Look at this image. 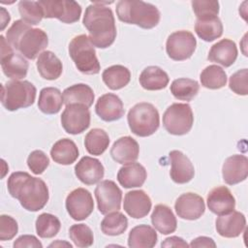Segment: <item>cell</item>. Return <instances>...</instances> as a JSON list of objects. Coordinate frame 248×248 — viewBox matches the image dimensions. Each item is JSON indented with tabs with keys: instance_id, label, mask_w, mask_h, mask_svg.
Returning <instances> with one entry per match:
<instances>
[{
	"instance_id": "1",
	"label": "cell",
	"mask_w": 248,
	"mask_h": 248,
	"mask_svg": "<svg viewBox=\"0 0 248 248\" xmlns=\"http://www.w3.org/2000/svg\"><path fill=\"white\" fill-rule=\"evenodd\" d=\"M7 188L10 195L28 211L41 210L49 198L46 182L25 171L13 172L8 178Z\"/></svg>"
},
{
	"instance_id": "2",
	"label": "cell",
	"mask_w": 248,
	"mask_h": 248,
	"mask_svg": "<svg viewBox=\"0 0 248 248\" xmlns=\"http://www.w3.org/2000/svg\"><path fill=\"white\" fill-rule=\"evenodd\" d=\"M82 23L88 30V38L94 46L107 48L113 44L116 26L110 8L101 2H93L86 8Z\"/></svg>"
},
{
	"instance_id": "3",
	"label": "cell",
	"mask_w": 248,
	"mask_h": 248,
	"mask_svg": "<svg viewBox=\"0 0 248 248\" xmlns=\"http://www.w3.org/2000/svg\"><path fill=\"white\" fill-rule=\"evenodd\" d=\"M9 44L21 55L28 59H35L48 44L46 33L40 28H32L22 19L16 20L6 32Z\"/></svg>"
},
{
	"instance_id": "4",
	"label": "cell",
	"mask_w": 248,
	"mask_h": 248,
	"mask_svg": "<svg viewBox=\"0 0 248 248\" xmlns=\"http://www.w3.org/2000/svg\"><path fill=\"white\" fill-rule=\"evenodd\" d=\"M119 20L136 24L143 29H151L160 21V12L153 4L137 0H120L116 4Z\"/></svg>"
},
{
	"instance_id": "5",
	"label": "cell",
	"mask_w": 248,
	"mask_h": 248,
	"mask_svg": "<svg viewBox=\"0 0 248 248\" xmlns=\"http://www.w3.org/2000/svg\"><path fill=\"white\" fill-rule=\"evenodd\" d=\"M36 87L28 80H12L2 84L1 103L10 111L28 108L36 99Z\"/></svg>"
},
{
	"instance_id": "6",
	"label": "cell",
	"mask_w": 248,
	"mask_h": 248,
	"mask_svg": "<svg viewBox=\"0 0 248 248\" xmlns=\"http://www.w3.org/2000/svg\"><path fill=\"white\" fill-rule=\"evenodd\" d=\"M127 120L132 133L143 138L153 135L160 126L157 108L146 102L139 103L130 108Z\"/></svg>"
},
{
	"instance_id": "7",
	"label": "cell",
	"mask_w": 248,
	"mask_h": 248,
	"mask_svg": "<svg viewBox=\"0 0 248 248\" xmlns=\"http://www.w3.org/2000/svg\"><path fill=\"white\" fill-rule=\"evenodd\" d=\"M69 54L77 69L85 75H96L100 72V63L94 46L85 34L76 36L69 44Z\"/></svg>"
},
{
	"instance_id": "8",
	"label": "cell",
	"mask_w": 248,
	"mask_h": 248,
	"mask_svg": "<svg viewBox=\"0 0 248 248\" xmlns=\"http://www.w3.org/2000/svg\"><path fill=\"white\" fill-rule=\"evenodd\" d=\"M194 123V114L190 105L174 103L163 114V126L171 135L182 136L190 132Z\"/></svg>"
},
{
	"instance_id": "9",
	"label": "cell",
	"mask_w": 248,
	"mask_h": 248,
	"mask_svg": "<svg viewBox=\"0 0 248 248\" xmlns=\"http://www.w3.org/2000/svg\"><path fill=\"white\" fill-rule=\"evenodd\" d=\"M1 55L0 62L4 75L14 80H19L26 77L28 72V62L23 55L14 51V47L9 44L3 35L0 36Z\"/></svg>"
},
{
	"instance_id": "10",
	"label": "cell",
	"mask_w": 248,
	"mask_h": 248,
	"mask_svg": "<svg viewBox=\"0 0 248 248\" xmlns=\"http://www.w3.org/2000/svg\"><path fill=\"white\" fill-rule=\"evenodd\" d=\"M44 17L57 18L64 23L77 22L81 15L80 5L72 0H41L39 1Z\"/></svg>"
},
{
	"instance_id": "11",
	"label": "cell",
	"mask_w": 248,
	"mask_h": 248,
	"mask_svg": "<svg viewBox=\"0 0 248 248\" xmlns=\"http://www.w3.org/2000/svg\"><path fill=\"white\" fill-rule=\"evenodd\" d=\"M197 46V40L187 30H179L171 33L166 43V51L170 58L175 61H183L190 58Z\"/></svg>"
},
{
	"instance_id": "12",
	"label": "cell",
	"mask_w": 248,
	"mask_h": 248,
	"mask_svg": "<svg viewBox=\"0 0 248 248\" xmlns=\"http://www.w3.org/2000/svg\"><path fill=\"white\" fill-rule=\"evenodd\" d=\"M98 209L102 214L119 210L121 207L122 191L112 180H103L95 188Z\"/></svg>"
},
{
	"instance_id": "13",
	"label": "cell",
	"mask_w": 248,
	"mask_h": 248,
	"mask_svg": "<svg viewBox=\"0 0 248 248\" xmlns=\"http://www.w3.org/2000/svg\"><path fill=\"white\" fill-rule=\"evenodd\" d=\"M63 129L71 135H78L84 132L90 126V111L82 104H71L61 115Z\"/></svg>"
},
{
	"instance_id": "14",
	"label": "cell",
	"mask_w": 248,
	"mask_h": 248,
	"mask_svg": "<svg viewBox=\"0 0 248 248\" xmlns=\"http://www.w3.org/2000/svg\"><path fill=\"white\" fill-rule=\"evenodd\" d=\"M66 209L76 221L86 219L94 209V202L90 192L84 188L73 190L66 198Z\"/></svg>"
},
{
	"instance_id": "15",
	"label": "cell",
	"mask_w": 248,
	"mask_h": 248,
	"mask_svg": "<svg viewBox=\"0 0 248 248\" xmlns=\"http://www.w3.org/2000/svg\"><path fill=\"white\" fill-rule=\"evenodd\" d=\"M174 209L178 217L185 220H197L205 211L203 199L196 193H185L177 198Z\"/></svg>"
},
{
	"instance_id": "16",
	"label": "cell",
	"mask_w": 248,
	"mask_h": 248,
	"mask_svg": "<svg viewBox=\"0 0 248 248\" xmlns=\"http://www.w3.org/2000/svg\"><path fill=\"white\" fill-rule=\"evenodd\" d=\"M224 181L234 185L244 181L248 175V159L244 155L234 154L228 157L222 167Z\"/></svg>"
},
{
	"instance_id": "17",
	"label": "cell",
	"mask_w": 248,
	"mask_h": 248,
	"mask_svg": "<svg viewBox=\"0 0 248 248\" xmlns=\"http://www.w3.org/2000/svg\"><path fill=\"white\" fill-rule=\"evenodd\" d=\"M170 160V175L177 184H185L191 181L195 175V169L190 159L179 150H172L169 154Z\"/></svg>"
},
{
	"instance_id": "18",
	"label": "cell",
	"mask_w": 248,
	"mask_h": 248,
	"mask_svg": "<svg viewBox=\"0 0 248 248\" xmlns=\"http://www.w3.org/2000/svg\"><path fill=\"white\" fill-rule=\"evenodd\" d=\"M206 202L209 210L218 216L228 214L235 207V199L230 189L225 186L213 188L207 195Z\"/></svg>"
},
{
	"instance_id": "19",
	"label": "cell",
	"mask_w": 248,
	"mask_h": 248,
	"mask_svg": "<svg viewBox=\"0 0 248 248\" xmlns=\"http://www.w3.org/2000/svg\"><path fill=\"white\" fill-rule=\"evenodd\" d=\"M95 111L102 120L107 122L120 119L125 112L121 99L113 93H107L99 97L95 105Z\"/></svg>"
},
{
	"instance_id": "20",
	"label": "cell",
	"mask_w": 248,
	"mask_h": 248,
	"mask_svg": "<svg viewBox=\"0 0 248 248\" xmlns=\"http://www.w3.org/2000/svg\"><path fill=\"white\" fill-rule=\"evenodd\" d=\"M76 176L86 185H93L101 181L105 169L101 161L89 156L82 157L75 167Z\"/></svg>"
},
{
	"instance_id": "21",
	"label": "cell",
	"mask_w": 248,
	"mask_h": 248,
	"mask_svg": "<svg viewBox=\"0 0 248 248\" xmlns=\"http://www.w3.org/2000/svg\"><path fill=\"white\" fill-rule=\"evenodd\" d=\"M151 200L142 190H133L126 193L123 208L125 212L135 219L145 217L151 209Z\"/></svg>"
},
{
	"instance_id": "22",
	"label": "cell",
	"mask_w": 248,
	"mask_h": 248,
	"mask_svg": "<svg viewBox=\"0 0 248 248\" xmlns=\"http://www.w3.org/2000/svg\"><path fill=\"white\" fill-rule=\"evenodd\" d=\"M217 232L227 238L239 236L246 228V219L244 214L239 211H232L228 214L221 215L216 219Z\"/></svg>"
},
{
	"instance_id": "23",
	"label": "cell",
	"mask_w": 248,
	"mask_h": 248,
	"mask_svg": "<svg viewBox=\"0 0 248 248\" xmlns=\"http://www.w3.org/2000/svg\"><path fill=\"white\" fill-rule=\"evenodd\" d=\"M139 153V143L129 136L118 139L110 148L111 158L119 164H128L137 161Z\"/></svg>"
},
{
	"instance_id": "24",
	"label": "cell",
	"mask_w": 248,
	"mask_h": 248,
	"mask_svg": "<svg viewBox=\"0 0 248 248\" xmlns=\"http://www.w3.org/2000/svg\"><path fill=\"white\" fill-rule=\"evenodd\" d=\"M237 58V47L233 41L230 39H222L214 44L207 55V59L211 62L222 65L223 67L232 66Z\"/></svg>"
},
{
	"instance_id": "25",
	"label": "cell",
	"mask_w": 248,
	"mask_h": 248,
	"mask_svg": "<svg viewBox=\"0 0 248 248\" xmlns=\"http://www.w3.org/2000/svg\"><path fill=\"white\" fill-rule=\"evenodd\" d=\"M147 177L145 168L140 163H128L117 172V180L124 188H137L143 185Z\"/></svg>"
},
{
	"instance_id": "26",
	"label": "cell",
	"mask_w": 248,
	"mask_h": 248,
	"mask_svg": "<svg viewBox=\"0 0 248 248\" xmlns=\"http://www.w3.org/2000/svg\"><path fill=\"white\" fill-rule=\"evenodd\" d=\"M151 223L155 230L162 234L174 232L177 227L176 218L171 209L166 204H157L151 214Z\"/></svg>"
},
{
	"instance_id": "27",
	"label": "cell",
	"mask_w": 248,
	"mask_h": 248,
	"mask_svg": "<svg viewBox=\"0 0 248 248\" xmlns=\"http://www.w3.org/2000/svg\"><path fill=\"white\" fill-rule=\"evenodd\" d=\"M36 66L41 77L47 80L57 79L63 72L62 62L50 50L43 51L39 55Z\"/></svg>"
},
{
	"instance_id": "28",
	"label": "cell",
	"mask_w": 248,
	"mask_h": 248,
	"mask_svg": "<svg viewBox=\"0 0 248 248\" xmlns=\"http://www.w3.org/2000/svg\"><path fill=\"white\" fill-rule=\"evenodd\" d=\"M78 148L76 143L67 138L57 140L50 149L52 160L60 165H71L78 157Z\"/></svg>"
},
{
	"instance_id": "29",
	"label": "cell",
	"mask_w": 248,
	"mask_h": 248,
	"mask_svg": "<svg viewBox=\"0 0 248 248\" xmlns=\"http://www.w3.org/2000/svg\"><path fill=\"white\" fill-rule=\"evenodd\" d=\"M139 80L145 90L155 91L166 88L170 78L168 74L160 67L148 66L141 72Z\"/></svg>"
},
{
	"instance_id": "30",
	"label": "cell",
	"mask_w": 248,
	"mask_h": 248,
	"mask_svg": "<svg viewBox=\"0 0 248 248\" xmlns=\"http://www.w3.org/2000/svg\"><path fill=\"white\" fill-rule=\"evenodd\" d=\"M157 232L148 225L133 228L128 236V246L132 248H152L157 243Z\"/></svg>"
},
{
	"instance_id": "31",
	"label": "cell",
	"mask_w": 248,
	"mask_h": 248,
	"mask_svg": "<svg viewBox=\"0 0 248 248\" xmlns=\"http://www.w3.org/2000/svg\"><path fill=\"white\" fill-rule=\"evenodd\" d=\"M94 92L92 88L84 83L74 84L63 91V101L66 106L71 104H82L87 108L94 102Z\"/></svg>"
},
{
	"instance_id": "32",
	"label": "cell",
	"mask_w": 248,
	"mask_h": 248,
	"mask_svg": "<svg viewBox=\"0 0 248 248\" xmlns=\"http://www.w3.org/2000/svg\"><path fill=\"white\" fill-rule=\"evenodd\" d=\"M63 104V95L58 88L46 87L41 90L38 108L42 112L46 114H55L60 111Z\"/></svg>"
},
{
	"instance_id": "33",
	"label": "cell",
	"mask_w": 248,
	"mask_h": 248,
	"mask_svg": "<svg viewBox=\"0 0 248 248\" xmlns=\"http://www.w3.org/2000/svg\"><path fill=\"white\" fill-rule=\"evenodd\" d=\"M195 31L199 38L205 42H212L223 34V24L218 16L197 18Z\"/></svg>"
},
{
	"instance_id": "34",
	"label": "cell",
	"mask_w": 248,
	"mask_h": 248,
	"mask_svg": "<svg viewBox=\"0 0 248 248\" xmlns=\"http://www.w3.org/2000/svg\"><path fill=\"white\" fill-rule=\"evenodd\" d=\"M102 78L109 89L118 90L130 82L131 73L128 68L122 65H113L104 70Z\"/></svg>"
},
{
	"instance_id": "35",
	"label": "cell",
	"mask_w": 248,
	"mask_h": 248,
	"mask_svg": "<svg viewBox=\"0 0 248 248\" xmlns=\"http://www.w3.org/2000/svg\"><path fill=\"white\" fill-rule=\"evenodd\" d=\"M109 144V137L107 132L100 128L90 130L84 138V146L91 155L103 154Z\"/></svg>"
},
{
	"instance_id": "36",
	"label": "cell",
	"mask_w": 248,
	"mask_h": 248,
	"mask_svg": "<svg viewBox=\"0 0 248 248\" xmlns=\"http://www.w3.org/2000/svg\"><path fill=\"white\" fill-rule=\"evenodd\" d=\"M200 89V84L197 80L181 78L174 79L170 84V92L174 98L181 101L193 100Z\"/></svg>"
},
{
	"instance_id": "37",
	"label": "cell",
	"mask_w": 248,
	"mask_h": 248,
	"mask_svg": "<svg viewBox=\"0 0 248 248\" xmlns=\"http://www.w3.org/2000/svg\"><path fill=\"white\" fill-rule=\"evenodd\" d=\"M128 228L127 217L118 210L109 212L101 222V230L107 235H120Z\"/></svg>"
},
{
	"instance_id": "38",
	"label": "cell",
	"mask_w": 248,
	"mask_h": 248,
	"mask_svg": "<svg viewBox=\"0 0 248 248\" xmlns=\"http://www.w3.org/2000/svg\"><path fill=\"white\" fill-rule=\"evenodd\" d=\"M201 83L208 89H220L227 83L226 72L217 65H209L200 75Z\"/></svg>"
},
{
	"instance_id": "39",
	"label": "cell",
	"mask_w": 248,
	"mask_h": 248,
	"mask_svg": "<svg viewBox=\"0 0 248 248\" xmlns=\"http://www.w3.org/2000/svg\"><path fill=\"white\" fill-rule=\"evenodd\" d=\"M61 228L59 219L50 213H42L36 220V232L42 238H51L55 236Z\"/></svg>"
},
{
	"instance_id": "40",
	"label": "cell",
	"mask_w": 248,
	"mask_h": 248,
	"mask_svg": "<svg viewBox=\"0 0 248 248\" xmlns=\"http://www.w3.org/2000/svg\"><path fill=\"white\" fill-rule=\"evenodd\" d=\"M18 11L24 22L29 25H37L44 17V11L39 1H20Z\"/></svg>"
},
{
	"instance_id": "41",
	"label": "cell",
	"mask_w": 248,
	"mask_h": 248,
	"mask_svg": "<svg viewBox=\"0 0 248 248\" xmlns=\"http://www.w3.org/2000/svg\"><path fill=\"white\" fill-rule=\"evenodd\" d=\"M69 236L78 247H89L94 242L91 229L85 224H76L69 229Z\"/></svg>"
},
{
	"instance_id": "42",
	"label": "cell",
	"mask_w": 248,
	"mask_h": 248,
	"mask_svg": "<svg viewBox=\"0 0 248 248\" xmlns=\"http://www.w3.org/2000/svg\"><path fill=\"white\" fill-rule=\"evenodd\" d=\"M193 11L197 18L218 16L219 2L211 0H194L192 1Z\"/></svg>"
},
{
	"instance_id": "43",
	"label": "cell",
	"mask_w": 248,
	"mask_h": 248,
	"mask_svg": "<svg viewBox=\"0 0 248 248\" xmlns=\"http://www.w3.org/2000/svg\"><path fill=\"white\" fill-rule=\"evenodd\" d=\"M49 165V159L42 150L32 151L27 158V166L34 174L43 173Z\"/></svg>"
},
{
	"instance_id": "44",
	"label": "cell",
	"mask_w": 248,
	"mask_h": 248,
	"mask_svg": "<svg viewBox=\"0 0 248 248\" xmlns=\"http://www.w3.org/2000/svg\"><path fill=\"white\" fill-rule=\"evenodd\" d=\"M247 77H248V70L241 69L232 74L230 78L229 86L232 91H233L237 95H247Z\"/></svg>"
},
{
	"instance_id": "45",
	"label": "cell",
	"mask_w": 248,
	"mask_h": 248,
	"mask_svg": "<svg viewBox=\"0 0 248 248\" xmlns=\"http://www.w3.org/2000/svg\"><path fill=\"white\" fill-rule=\"evenodd\" d=\"M17 222L9 215L0 216V240H10L17 233Z\"/></svg>"
},
{
	"instance_id": "46",
	"label": "cell",
	"mask_w": 248,
	"mask_h": 248,
	"mask_svg": "<svg viewBox=\"0 0 248 248\" xmlns=\"http://www.w3.org/2000/svg\"><path fill=\"white\" fill-rule=\"evenodd\" d=\"M15 248H22V247H33V248H42L43 244L39 241V239L32 234H24L20 235L14 242Z\"/></svg>"
},
{
	"instance_id": "47",
	"label": "cell",
	"mask_w": 248,
	"mask_h": 248,
	"mask_svg": "<svg viewBox=\"0 0 248 248\" xmlns=\"http://www.w3.org/2000/svg\"><path fill=\"white\" fill-rule=\"evenodd\" d=\"M191 247H216L214 240L207 236H199L193 239L190 243Z\"/></svg>"
},
{
	"instance_id": "48",
	"label": "cell",
	"mask_w": 248,
	"mask_h": 248,
	"mask_svg": "<svg viewBox=\"0 0 248 248\" xmlns=\"http://www.w3.org/2000/svg\"><path fill=\"white\" fill-rule=\"evenodd\" d=\"M162 247H188L189 245L187 244L186 241H184V239H182L181 237L178 236H170L166 238L162 244Z\"/></svg>"
},
{
	"instance_id": "49",
	"label": "cell",
	"mask_w": 248,
	"mask_h": 248,
	"mask_svg": "<svg viewBox=\"0 0 248 248\" xmlns=\"http://www.w3.org/2000/svg\"><path fill=\"white\" fill-rule=\"evenodd\" d=\"M10 19H11L10 14L4 8H1V24H2L1 30H3L6 27L7 23H9Z\"/></svg>"
},
{
	"instance_id": "50",
	"label": "cell",
	"mask_w": 248,
	"mask_h": 248,
	"mask_svg": "<svg viewBox=\"0 0 248 248\" xmlns=\"http://www.w3.org/2000/svg\"><path fill=\"white\" fill-rule=\"evenodd\" d=\"M67 246V247H72V244H70V243H67V242H61L60 240H57L56 242H52L51 244H49V246L48 247H56V246Z\"/></svg>"
}]
</instances>
